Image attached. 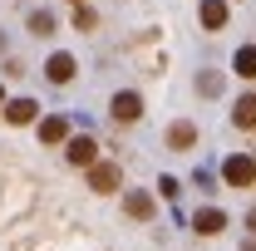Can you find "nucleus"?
Returning <instances> with one entry per match:
<instances>
[{
	"label": "nucleus",
	"mask_w": 256,
	"mask_h": 251,
	"mask_svg": "<svg viewBox=\"0 0 256 251\" xmlns=\"http://www.w3.org/2000/svg\"><path fill=\"white\" fill-rule=\"evenodd\" d=\"M232 69H236L242 79H256V44H242L236 60H232Z\"/></svg>",
	"instance_id": "nucleus-13"
},
{
	"label": "nucleus",
	"mask_w": 256,
	"mask_h": 251,
	"mask_svg": "<svg viewBox=\"0 0 256 251\" xmlns=\"http://www.w3.org/2000/svg\"><path fill=\"white\" fill-rule=\"evenodd\" d=\"M192 143H197V128H192L188 118H178V124H168V148H172V153H188Z\"/></svg>",
	"instance_id": "nucleus-6"
},
{
	"label": "nucleus",
	"mask_w": 256,
	"mask_h": 251,
	"mask_svg": "<svg viewBox=\"0 0 256 251\" xmlns=\"http://www.w3.org/2000/svg\"><path fill=\"white\" fill-rule=\"evenodd\" d=\"M30 34H54V15L50 10H30Z\"/></svg>",
	"instance_id": "nucleus-14"
},
{
	"label": "nucleus",
	"mask_w": 256,
	"mask_h": 251,
	"mask_svg": "<svg viewBox=\"0 0 256 251\" xmlns=\"http://www.w3.org/2000/svg\"><path fill=\"white\" fill-rule=\"evenodd\" d=\"M0 104H5V89H0Z\"/></svg>",
	"instance_id": "nucleus-21"
},
{
	"label": "nucleus",
	"mask_w": 256,
	"mask_h": 251,
	"mask_svg": "<svg viewBox=\"0 0 256 251\" xmlns=\"http://www.w3.org/2000/svg\"><path fill=\"white\" fill-rule=\"evenodd\" d=\"M158 192H162V197H168V202H172V197L182 192V182H178V178H158Z\"/></svg>",
	"instance_id": "nucleus-17"
},
{
	"label": "nucleus",
	"mask_w": 256,
	"mask_h": 251,
	"mask_svg": "<svg viewBox=\"0 0 256 251\" xmlns=\"http://www.w3.org/2000/svg\"><path fill=\"white\" fill-rule=\"evenodd\" d=\"M74 5H84V0H74Z\"/></svg>",
	"instance_id": "nucleus-22"
},
{
	"label": "nucleus",
	"mask_w": 256,
	"mask_h": 251,
	"mask_svg": "<svg viewBox=\"0 0 256 251\" xmlns=\"http://www.w3.org/2000/svg\"><path fill=\"white\" fill-rule=\"evenodd\" d=\"M222 226H226V212H222V207H202V212L192 217V232H197V236H217Z\"/></svg>",
	"instance_id": "nucleus-5"
},
{
	"label": "nucleus",
	"mask_w": 256,
	"mask_h": 251,
	"mask_svg": "<svg viewBox=\"0 0 256 251\" xmlns=\"http://www.w3.org/2000/svg\"><path fill=\"white\" fill-rule=\"evenodd\" d=\"M118 182H124L118 162H89V188L94 192H118Z\"/></svg>",
	"instance_id": "nucleus-3"
},
{
	"label": "nucleus",
	"mask_w": 256,
	"mask_h": 251,
	"mask_svg": "<svg viewBox=\"0 0 256 251\" xmlns=\"http://www.w3.org/2000/svg\"><path fill=\"white\" fill-rule=\"evenodd\" d=\"M197 94H222V74H212V69H207V74H197Z\"/></svg>",
	"instance_id": "nucleus-15"
},
{
	"label": "nucleus",
	"mask_w": 256,
	"mask_h": 251,
	"mask_svg": "<svg viewBox=\"0 0 256 251\" xmlns=\"http://www.w3.org/2000/svg\"><path fill=\"white\" fill-rule=\"evenodd\" d=\"M74 54H50V64H44V74H50V84H69L74 79Z\"/></svg>",
	"instance_id": "nucleus-8"
},
{
	"label": "nucleus",
	"mask_w": 256,
	"mask_h": 251,
	"mask_svg": "<svg viewBox=\"0 0 256 251\" xmlns=\"http://www.w3.org/2000/svg\"><path fill=\"white\" fill-rule=\"evenodd\" d=\"M197 20H202V30H222L226 25V0H202L197 5Z\"/></svg>",
	"instance_id": "nucleus-7"
},
{
	"label": "nucleus",
	"mask_w": 256,
	"mask_h": 251,
	"mask_svg": "<svg viewBox=\"0 0 256 251\" xmlns=\"http://www.w3.org/2000/svg\"><path fill=\"white\" fill-rule=\"evenodd\" d=\"M5 118H10V124H34V118H40V104H34V98H10V104H5Z\"/></svg>",
	"instance_id": "nucleus-9"
},
{
	"label": "nucleus",
	"mask_w": 256,
	"mask_h": 251,
	"mask_svg": "<svg viewBox=\"0 0 256 251\" xmlns=\"http://www.w3.org/2000/svg\"><path fill=\"white\" fill-rule=\"evenodd\" d=\"M64 138H69V124H64L60 114L40 118V143H64Z\"/></svg>",
	"instance_id": "nucleus-10"
},
{
	"label": "nucleus",
	"mask_w": 256,
	"mask_h": 251,
	"mask_svg": "<svg viewBox=\"0 0 256 251\" xmlns=\"http://www.w3.org/2000/svg\"><path fill=\"white\" fill-rule=\"evenodd\" d=\"M232 124H236V128H256V94H242V98H236Z\"/></svg>",
	"instance_id": "nucleus-11"
},
{
	"label": "nucleus",
	"mask_w": 256,
	"mask_h": 251,
	"mask_svg": "<svg viewBox=\"0 0 256 251\" xmlns=\"http://www.w3.org/2000/svg\"><path fill=\"white\" fill-rule=\"evenodd\" d=\"M242 251H256V236H252V242H246V246H242Z\"/></svg>",
	"instance_id": "nucleus-19"
},
{
	"label": "nucleus",
	"mask_w": 256,
	"mask_h": 251,
	"mask_svg": "<svg viewBox=\"0 0 256 251\" xmlns=\"http://www.w3.org/2000/svg\"><path fill=\"white\" fill-rule=\"evenodd\" d=\"M124 212H128V217H138V222H148V217H153V197H148V192H128V197H124Z\"/></svg>",
	"instance_id": "nucleus-12"
},
{
	"label": "nucleus",
	"mask_w": 256,
	"mask_h": 251,
	"mask_svg": "<svg viewBox=\"0 0 256 251\" xmlns=\"http://www.w3.org/2000/svg\"><path fill=\"white\" fill-rule=\"evenodd\" d=\"M108 114H114L118 124H138V118H143V98L133 94V89H124V94H114V104H108Z\"/></svg>",
	"instance_id": "nucleus-4"
},
{
	"label": "nucleus",
	"mask_w": 256,
	"mask_h": 251,
	"mask_svg": "<svg viewBox=\"0 0 256 251\" xmlns=\"http://www.w3.org/2000/svg\"><path fill=\"white\" fill-rule=\"evenodd\" d=\"M94 25H98V15L89 10V5H79V10H74V30H84V34H89Z\"/></svg>",
	"instance_id": "nucleus-16"
},
{
	"label": "nucleus",
	"mask_w": 256,
	"mask_h": 251,
	"mask_svg": "<svg viewBox=\"0 0 256 251\" xmlns=\"http://www.w3.org/2000/svg\"><path fill=\"white\" fill-rule=\"evenodd\" d=\"M222 178H226V188H252L256 182V158L252 153H232L222 162Z\"/></svg>",
	"instance_id": "nucleus-1"
},
{
	"label": "nucleus",
	"mask_w": 256,
	"mask_h": 251,
	"mask_svg": "<svg viewBox=\"0 0 256 251\" xmlns=\"http://www.w3.org/2000/svg\"><path fill=\"white\" fill-rule=\"evenodd\" d=\"M64 158H69L74 168H89V162H98V143L89 138V133H79V138H64Z\"/></svg>",
	"instance_id": "nucleus-2"
},
{
	"label": "nucleus",
	"mask_w": 256,
	"mask_h": 251,
	"mask_svg": "<svg viewBox=\"0 0 256 251\" xmlns=\"http://www.w3.org/2000/svg\"><path fill=\"white\" fill-rule=\"evenodd\" d=\"M0 54H5V34H0Z\"/></svg>",
	"instance_id": "nucleus-20"
},
{
	"label": "nucleus",
	"mask_w": 256,
	"mask_h": 251,
	"mask_svg": "<svg viewBox=\"0 0 256 251\" xmlns=\"http://www.w3.org/2000/svg\"><path fill=\"white\" fill-rule=\"evenodd\" d=\"M246 226H252V236H256V207H252V212H246Z\"/></svg>",
	"instance_id": "nucleus-18"
}]
</instances>
